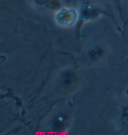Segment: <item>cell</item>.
I'll use <instances>...</instances> for the list:
<instances>
[{"label": "cell", "mask_w": 128, "mask_h": 135, "mask_svg": "<svg viewBox=\"0 0 128 135\" xmlns=\"http://www.w3.org/2000/svg\"><path fill=\"white\" fill-rule=\"evenodd\" d=\"M79 18V14L74 8L64 7L57 11L54 16V20L57 25L61 27H71Z\"/></svg>", "instance_id": "cell-1"}, {"label": "cell", "mask_w": 128, "mask_h": 135, "mask_svg": "<svg viewBox=\"0 0 128 135\" xmlns=\"http://www.w3.org/2000/svg\"><path fill=\"white\" fill-rule=\"evenodd\" d=\"M102 13V10L92 6V5H85L81 8L80 14H79V19L80 22H85L87 20H91L96 18L97 16H99Z\"/></svg>", "instance_id": "cell-2"}, {"label": "cell", "mask_w": 128, "mask_h": 135, "mask_svg": "<svg viewBox=\"0 0 128 135\" xmlns=\"http://www.w3.org/2000/svg\"><path fill=\"white\" fill-rule=\"evenodd\" d=\"M122 120L128 126V105L124 107L123 111H122Z\"/></svg>", "instance_id": "cell-4"}, {"label": "cell", "mask_w": 128, "mask_h": 135, "mask_svg": "<svg viewBox=\"0 0 128 135\" xmlns=\"http://www.w3.org/2000/svg\"><path fill=\"white\" fill-rule=\"evenodd\" d=\"M114 3H115V5H118V6H120V1L121 0H112Z\"/></svg>", "instance_id": "cell-6"}, {"label": "cell", "mask_w": 128, "mask_h": 135, "mask_svg": "<svg viewBox=\"0 0 128 135\" xmlns=\"http://www.w3.org/2000/svg\"><path fill=\"white\" fill-rule=\"evenodd\" d=\"M101 54H102V49L99 48V47H93V48L90 49V51H89V56H90L92 59L98 58L99 56H101Z\"/></svg>", "instance_id": "cell-3"}, {"label": "cell", "mask_w": 128, "mask_h": 135, "mask_svg": "<svg viewBox=\"0 0 128 135\" xmlns=\"http://www.w3.org/2000/svg\"><path fill=\"white\" fill-rule=\"evenodd\" d=\"M34 1L39 5H47L51 0H34Z\"/></svg>", "instance_id": "cell-5"}]
</instances>
